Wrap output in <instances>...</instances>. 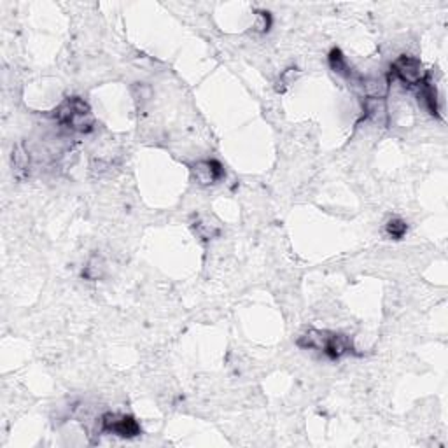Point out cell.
<instances>
[{"instance_id": "cell-1", "label": "cell", "mask_w": 448, "mask_h": 448, "mask_svg": "<svg viewBox=\"0 0 448 448\" xmlns=\"http://www.w3.org/2000/svg\"><path fill=\"white\" fill-rule=\"evenodd\" d=\"M296 344L302 349L322 350L329 359L334 361L347 356V354H356L350 337L342 333H331V331L310 329L303 337H299Z\"/></svg>"}, {"instance_id": "cell-2", "label": "cell", "mask_w": 448, "mask_h": 448, "mask_svg": "<svg viewBox=\"0 0 448 448\" xmlns=\"http://www.w3.org/2000/svg\"><path fill=\"white\" fill-rule=\"evenodd\" d=\"M54 119L60 124H65L70 130L89 134L95 128V118H93L91 107L79 96H70L58 105L53 112Z\"/></svg>"}, {"instance_id": "cell-3", "label": "cell", "mask_w": 448, "mask_h": 448, "mask_svg": "<svg viewBox=\"0 0 448 448\" xmlns=\"http://www.w3.org/2000/svg\"><path fill=\"white\" fill-rule=\"evenodd\" d=\"M391 76L399 79L404 86L414 88L419 86V84L429 76V72L424 69L422 61H420L419 58L407 56V54H404V56H399L394 64H392Z\"/></svg>"}, {"instance_id": "cell-4", "label": "cell", "mask_w": 448, "mask_h": 448, "mask_svg": "<svg viewBox=\"0 0 448 448\" xmlns=\"http://www.w3.org/2000/svg\"><path fill=\"white\" fill-rule=\"evenodd\" d=\"M100 429L102 432L119 436V438H137L142 434L140 424L134 417L121 414H105L100 419Z\"/></svg>"}, {"instance_id": "cell-5", "label": "cell", "mask_w": 448, "mask_h": 448, "mask_svg": "<svg viewBox=\"0 0 448 448\" xmlns=\"http://www.w3.org/2000/svg\"><path fill=\"white\" fill-rule=\"evenodd\" d=\"M193 175L198 184H216L224 177V166L217 159H204L193 165Z\"/></svg>"}, {"instance_id": "cell-6", "label": "cell", "mask_w": 448, "mask_h": 448, "mask_svg": "<svg viewBox=\"0 0 448 448\" xmlns=\"http://www.w3.org/2000/svg\"><path fill=\"white\" fill-rule=\"evenodd\" d=\"M328 61H329V67H331V70H333V72H337L338 76H344L345 79L350 81V84H354V86H361L362 77L356 72V70L350 67L349 61H347V58H345V54L342 53L340 49L338 48L331 49Z\"/></svg>"}, {"instance_id": "cell-7", "label": "cell", "mask_w": 448, "mask_h": 448, "mask_svg": "<svg viewBox=\"0 0 448 448\" xmlns=\"http://www.w3.org/2000/svg\"><path fill=\"white\" fill-rule=\"evenodd\" d=\"M417 88H419V100H422L424 107L427 109V112L432 116H436V118H439L438 91H436V86L432 84L431 76H427Z\"/></svg>"}, {"instance_id": "cell-8", "label": "cell", "mask_w": 448, "mask_h": 448, "mask_svg": "<svg viewBox=\"0 0 448 448\" xmlns=\"http://www.w3.org/2000/svg\"><path fill=\"white\" fill-rule=\"evenodd\" d=\"M385 232H387V235L391 237V239L399 240L407 235L408 224L404 223L403 219H399V217H394V219H391L387 224H385Z\"/></svg>"}, {"instance_id": "cell-9", "label": "cell", "mask_w": 448, "mask_h": 448, "mask_svg": "<svg viewBox=\"0 0 448 448\" xmlns=\"http://www.w3.org/2000/svg\"><path fill=\"white\" fill-rule=\"evenodd\" d=\"M194 229H196V233L204 240H210L212 237H216L217 233H219V228H217V224H210L209 221H201V223H198L196 226H194Z\"/></svg>"}, {"instance_id": "cell-10", "label": "cell", "mask_w": 448, "mask_h": 448, "mask_svg": "<svg viewBox=\"0 0 448 448\" xmlns=\"http://www.w3.org/2000/svg\"><path fill=\"white\" fill-rule=\"evenodd\" d=\"M259 30L261 32H268V30H270V26H272V16H270V13H259Z\"/></svg>"}]
</instances>
